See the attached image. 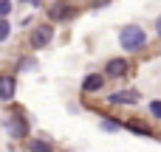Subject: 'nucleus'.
Wrapping results in <instances>:
<instances>
[{
    "instance_id": "f257e3e1",
    "label": "nucleus",
    "mask_w": 161,
    "mask_h": 152,
    "mask_svg": "<svg viewBox=\"0 0 161 152\" xmlns=\"http://www.w3.org/2000/svg\"><path fill=\"white\" fill-rule=\"evenodd\" d=\"M144 42H147V34H144V28H139V25H127V28H122V34H119V45H122L125 51H139V48H144Z\"/></svg>"
},
{
    "instance_id": "f03ea898",
    "label": "nucleus",
    "mask_w": 161,
    "mask_h": 152,
    "mask_svg": "<svg viewBox=\"0 0 161 152\" xmlns=\"http://www.w3.org/2000/svg\"><path fill=\"white\" fill-rule=\"evenodd\" d=\"M76 14V8L68 3V0H54L51 6H48V20L51 23H65V20H71Z\"/></svg>"
},
{
    "instance_id": "7ed1b4c3",
    "label": "nucleus",
    "mask_w": 161,
    "mask_h": 152,
    "mask_svg": "<svg viewBox=\"0 0 161 152\" xmlns=\"http://www.w3.org/2000/svg\"><path fill=\"white\" fill-rule=\"evenodd\" d=\"M51 37H54V25H51V23H45V25H37V28L31 31L28 42H31V48H34V51H40V48H45V45L51 42Z\"/></svg>"
},
{
    "instance_id": "20e7f679",
    "label": "nucleus",
    "mask_w": 161,
    "mask_h": 152,
    "mask_svg": "<svg viewBox=\"0 0 161 152\" xmlns=\"http://www.w3.org/2000/svg\"><path fill=\"white\" fill-rule=\"evenodd\" d=\"M6 130H8V135H11L14 141H20V138L28 135V121H25L23 116H8V118H6Z\"/></svg>"
},
{
    "instance_id": "39448f33",
    "label": "nucleus",
    "mask_w": 161,
    "mask_h": 152,
    "mask_svg": "<svg viewBox=\"0 0 161 152\" xmlns=\"http://www.w3.org/2000/svg\"><path fill=\"white\" fill-rule=\"evenodd\" d=\"M127 71H130L127 59H119V56H116V59H110V62L105 65V73H108L110 79H119V76H125Z\"/></svg>"
},
{
    "instance_id": "423d86ee",
    "label": "nucleus",
    "mask_w": 161,
    "mask_h": 152,
    "mask_svg": "<svg viewBox=\"0 0 161 152\" xmlns=\"http://www.w3.org/2000/svg\"><path fill=\"white\" fill-rule=\"evenodd\" d=\"M139 102V90H119L110 93V104H136Z\"/></svg>"
},
{
    "instance_id": "0eeeda50",
    "label": "nucleus",
    "mask_w": 161,
    "mask_h": 152,
    "mask_svg": "<svg viewBox=\"0 0 161 152\" xmlns=\"http://www.w3.org/2000/svg\"><path fill=\"white\" fill-rule=\"evenodd\" d=\"M14 87H17L14 76H11V73H3V76H0V99L8 102V99L14 96Z\"/></svg>"
},
{
    "instance_id": "6e6552de",
    "label": "nucleus",
    "mask_w": 161,
    "mask_h": 152,
    "mask_svg": "<svg viewBox=\"0 0 161 152\" xmlns=\"http://www.w3.org/2000/svg\"><path fill=\"white\" fill-rule=\"evenodd\" d=\"M102 82H105V79L96 76V73H93V76H85V79H82V90H85V93H93V90L102 87Z\"/></svg>"
},
{
    "instance_id": "1a4fd4ad",
    "label": "nucleus",
    "mask_w": 161,
    "mask_h": 152,
    "mask_svg": "<svg viewBox=\"0 0 161 152\" xmlns=\"http://www.w3.org/2000/svg\"><path fill=\"white\" fill-rule=\"evenodd\" d=\"M28 152H51V144L48 141H28Z\"/></svg>"
},
{
    "instance_id": "9d476101",
    "label": "nucleus",
    "mask_w": 161,
    "mask_h": 152,
    "mask_svg": "<svg viewBox=\"0 0 161 152\" xmlns=\"http://www.w3.org/2000/svg\"><path fill=\"white\" fill-rule=\"evenodd\" d=\"M8 34H11V25L6 23V17H0V42L8 39Z\"/></svg>"
},
{
    "instance_id": "9b49d317",
    "label": "nucleus",
    "mask_w": 161,
    "mask_h": 152,
    "mask_svg": "<svg viewBox=\"0 0 161 152\" xmlns=\"http://www.w3.org/2000/svg\"><path fill=\"white\" fill-rule=\"evenodd\" d=\"M8 11H11V3L8 0H0V17H6Z\"/></svg>"
},
{
    "instance_id": "f8f14e48",
    "label": "nucleus",
    "mask_w": 161,
    "mask_h": 152,
    "mask_svg": "<svg viewBox=\"0 0 161 152\" xmlns=\"http://www.w3.org/2000/svg\"><path fill=\"white\" fill-rule=\"evenodd\" d=\"M150 113H153L156 118H161V102H153V104H150Z\"/></svg>"
},
{
    "instance_id": "ddd939ff",
    "label": "nucleus",
    "mask_w": 161,
    "mask_h": 152,
    "mask_svg": "<svg viewBox=\"0 0 161 152\" xmlns=\"http://www.w3.org/2000/svg\"><path fill=\"white\" fill-rule=\"evenodd\" d=\"M156 31H158V34H161V17H158V23H156Z\"/></svg>"
}]
</instances>
